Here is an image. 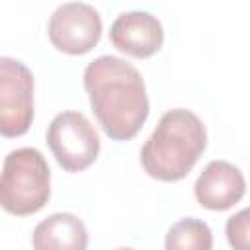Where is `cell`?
<instances>
[{
    "mask_svg": "<svg viewBox=\"0 0 250 250\" xmlns=\"http://www.w3.org/2000/svg\"><path fill=\"white\" fill-rule=\"evenodd\" d=\"M33 123V72L18 59H0V133L21 137Z\"/></svg>",
    "mask_w": 250,
    "mask_h": 250,
    "instance_id": "obj_5",
    "label": "cell"
},
{
    "mask_svg": "<svg viewBox=\"0 0 250 250\" xmlns=\"http://www.w3.org/2000/svg\"><path fill=\"white\" fill-rule=\"evenodd\" d=\"M33 250H86L88 230L72 213H53L39 221L31 234Z\"/></svg>",
    "mask_w": 250,
    "mask_h": 250,
    "instance_id": "obj_9",
    "label": "cell"
},
{
    "mask_svg": "<svg viewBox=\"0 0 250 250\" xmlns=\"http://www.w3.org/2000/svg\"><path fill=\"white\" fill-rule=\"evenodd\" d=\"M47 35L57 51L84 55L92 51L102 37V16L86 2L61 4L49 18Z\"/></svg>",
    "mask_w": 250,
    "mask_h": 250,
    "instance_id": "obj_6",
    "label": "cell"
},
{
    "mask_svg": "<svg viewBox=\"0 0 250 250\" xmlns=\"http://www.w3.org/2000/svg\"><path fill=\"white\" fill-rule=\"evenodd\" d=\"M195 199L209 211H227L246 193V180L238 166L227 160H211L193 186Z\"/></svg>",
    "mask_w": 250,
    "mask_h": 250,
    "instance_id": "obj_8",
    "label": "cell"
},
{
    "mask_svg": "<svg viewBox=\"0 0 250 250\" xmlns=\"http://www.w3.org/2000/svg\"><path fill=\"white\" fill-rule=\"evenodd\" d=\"M84 90L102 131L111 141L133 139L148 117L141 72L121 57L102 55L84 68Z\"/></svg>",
    "mask_w": 250,
    "mask_h": 250,
    "instance_id": "obj_1",
    "label": "cell"
},
{
    "mask_svg": "<svg viewBox=\"0 0 250 250\" xmlns=\"http://www.w3.org/2000/svg\"><path fill=\"white\" fill-rule=\"evenodd\" d=\"M117 250H135V248H129V246H123V248H117Z\"/></svg>",
    "mask_w": 250,
    "mask_h": 250,
    "instance_id": "obj_12",
    "label": "cell"
},
{
    "mask_svg": "<svg viewBox=\"0 0 250 250\" xmlns=\"http://www.w3.org/2000/svg\"><path fill=\"white\" fill-rule=\"evenodd\" d=\"M164 250H213V232L205 221L184 217L168 229Z\"/></svg>",
    "mask_w": 250,
    "mask_h": 250,
    "instance_id": "obj_10",
    "label": "cell"
},
{
    "mask_svg": "<svg viewBox=\"0 0 250 250\" xmlns=\"http://www.w3.org/2000/svg\"><path fill=\"white\" fill-rule=\"evenodd\" d=\"M111 45L135 59H148L160 51L164 29L156 16L141 10L119 14L109 27Z\"/></svg>",
    "mask_w": 250,
    "mask_h": 250,
    "instance_id": "obj_7",
    "label": "cell"
},
{
    "mask_svg": "<svg viewBox=\"0 0 250 250\" xmlns=\"http://www.w3.org/2000/svg\"><path fill=\"white\" fill-rule=\"evenodd\" d=\"M207 148L203 121L186 107L168 109L141 148L143 170L158 182H180Z\"/></svg>",
    "mask_w": 250,
    "mask_h": 250,
    "instance_id": "obj_2",
    "label": "cell"
},
{
    "mask_svg": "<svg viewBox=\"0 0 250 250\" xmlns=\"http://www.w3.org/2000/svg\"><path fill=\"white\" fill-rule=\"evenodd\" d=\"M49 197L51 170L45 156L33 146L10 150L0 180L2 209L16 217H27L41 211Z\"/></svg>",
    "mask_w": 250,
    "mask_h": 250,
    "instance_id": "obj_3",
    "label": "cell"
},
{
    "mask_svg": "<svg viewBox=\"0 0 250 250\" xmlns=\"http://www.w3.org/2000/svg\"><path fill=\"white\" fill-rule=\"evenodd\" d=\"M225 234L232 250H250V207H244L227 219Z\"/></svg>",
    "mask_w": 250,
    "mask_h": 250,
    "instance_id": "obj_11",
    "label": "cell"
},
{
    "mask_svg": "<svg viewBox=\"0 0 250 250\" xmlns=\"http://www.w3.org/2000/svg\"><path fill=\"white\" fill-rule=\"evenodd\" d=\"M47 146L64 172H82L96 162L100 137L84 113L62 111L49 123Z\"/></svg>",
    "mask_w": 250,
    "mask_h": 250,
    "instance_id": "obj_4",
    "label": "cell"
}]
</instances>
